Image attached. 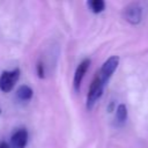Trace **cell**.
<instances>
[{
  "label": "cell",
  "instance_id": "7a4b0ae2",
  "mask_svg": "<svg viewBox=\"0 0 148 148\" xmlns=\"http://www.w3.org/2000/svg\"><path fill=\"white\" fill-rule=\"evenodd\" d=\"M20 77V68L12 71H3L0 74V90L2 92H9Z\"/></svg>",
  "mask_w": 148,
  "mask_h": 148
},
{
  "label": "cell",
  "instance_id": "3957f363",
  "mask_svg": "<svg viewBox=\"0 0 148 148\" xmlns=\"http://www.w3.org/2000/svg\"><path fill=\"white\" fill-rule=\"evenodd\" d=\"M118 65H119V57H118V56H111L110 58H108V59L103 62V65L101 66L99 71H98L96 74H97V75L103 80V82L106 84L108 81L110 80V77L112 76V74L114 73V71L117 69Z\"/></svg>",
  "mask_w": 148,
  "mask_h": 148
},
{
  "label": "cell",
  "instance_id": "5b68a950",
  "mask_svg": "<svg viewBox=\"0 0 148 148\" xmlns=\"http://www.w3.org/2000/svg\"><path fill=\"white\" fill-rule=\"evenodd\" d=\"M90 59H83L76 67L75 72H74V76H73V88L74 90L77 92L80 90V87H81V82L90 66Z\"/></svg>",
  "mask_w": 148,
  "mask_h": 148
},
{
  "label": "cell",
  "instance_id": "277c9868",
  "mask_svg": "<svg viewBox=\"0 0 148 148\" xmlns=\"http://www.w3.org/2000/svg\"><path fill=\"white\" fill-rule=\"evenodd\" d=\"M124 17L128 23H131L133 25L139 24L141 22V17H142V8H141V6L139 3H136V2L130 3L124 9Z\"/></svg>",
  "mask_w": 148,
  "mask_h": 148
},
{
  "label": "cell",
  "instance_id": "6da1fadb",
  "mask_svg": "<svg viewBox=\"0 0 148 148\" xmlns=\"http://www.w3.org/2000/svg\"><path fill=\"white\" fill-rule=\"evenodd\" d=\"M105 83L103 82V80L96 74L95 77L92 79L90 86H89V90H88V95H87V102H86V106L88 110H91L96 102L101 98L103 90H104Z\"/></svg>",
  "mask_w": 148,
  "mask_h": 148
},
{
  "label": "cell",
  "instance_id": "30bf717a",
  "mask_svg": "<svg viewBox=\"0 0 148 148\" xmlns=\"http://www.w3.org/2000/svg\"><path fill=\"white\" fill-rule=\"evenodd\" d=\"M36 69H37V75L40 77V79H44L45 77V71H44V65L39 61L36 66Z\"/></svg>",
  "mask_w": 148,
  "mask_h": 148
},
{
  "label": "cell",
  "instance_id": "52a82bcc",
  "mask_svg": "<svg viewBox=\"0 0 148 148\" xmlns=\"http://www.w3.org/2000/svg\"><path fill=\"white\" fill-rule=\"evenodd\" d=\"M32 95H34V90L29 87V86H21L17 91H16V97L18 101L21 102H28L32 98Z\"/></svg>",
  "mask_w": 148,
  "mask_h": 148
},
{
  "label": "cell",
  "instance_id": "9c48e42d",
  "mask_svg": "<svg viewBox=\"0 0 148 148\" xmlns=\"http://www.w3.org/2000/svg\"><path fill=\"white\" fill-rule=\"evenodd\" d=\"M127 119V106L125 104H119L116 109V120L119 124L125 123Z\"/></svg>",
  "mask_w": 148,
  "mask_h": 148
},
{
  "label": "cell",
  "instance_id": "8992f818",
  "mask_svg": "<svg viewBox=\"0 0 148 148\" xmlns=\"http://www.w3.org/2000/svg\"><path fill=\"white\" fill-rule=\"evenodd\" d=\"M28 142V132L25 128L16 130L10 136V148H25Z\"/></svg>",
  "mask_w": 148,
  "mask_h": 148
},
{
  "label": "cell",
  "instance_id": "8fae6325",
  "mask_svg": "<svg viewBox=\"0 0 148 148\" xmlns=\"http://www.w3.org/2000/svg\"><path fill=\"white\" fill-rule=\"evenodd\" d=\"M0 148H10V146L6 141H1L0 142Z\"/></svg>",
  "mask_w": 148,
  "mask_h": 148
},
{
  "label": "cell",
  "instance_id": "ba28073f",
  "mask_svg": "<svg viewBox=\"0 0 148 148\" xmlns=\"http://www.w3.org/2000/svg\"><path fill=\"white\" fill-rule=\"evenodd\" d=\"M87 6L95 14H99L105 9V2L103 0H89L87 2Z\"/></svg>",
  "mask_w": 148,
  "mask_h": 148
}]
</instances>
